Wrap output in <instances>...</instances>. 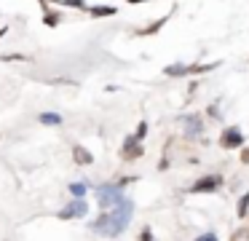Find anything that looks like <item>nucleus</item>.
<instances>
[{
    "label": "nucleus",
    "instance_id": "f257e3e1",
    "mask_svg": "<svg viewBox=\"0 0 249 241\" xmlns=\"http://www.w3.org/2000/svg\"><path fill=\"white\" fill-rule=\"evenodd\" d=\"M131 214H134V204L126 198L121 206H115V209H110V212L99 214V217L91 222V230H94V233H105V236H113V239H115L118 233H124V230H126Z\"/></svg>",
    "mask_w": 249,
    "mask_h": 241
},
{
    "label": "nucleus",
    "instance_id": "f03ea898",
    "mask_svg": "<svg viewBox=\"0 0 249 241\" xmlns=\"http://www.w3.org/2000/svg\"><path fill=\"white\" fill-rule=\"evenodd\" d=\"M94 193H97V201H99V206H102L105 212H110V209L121 206V204L126 201L124 187H121V185H115V182H110V185H99Z\"/></svg>",
    "mask_w": 249,
    "mask_h": 241
},
{
    "label": "nucleus",
    "instance_id": "7ed1b4c3",
    "mask_svg": "<svg viewBox=\"0 0 249 241\" xmlns=\"http://www.w3.org/2000/svg\"><path fill=\"white\" fill-rule=\"evenodd\" d=\"M220 145L225 150H238V148H244V134H241V129L238 126H228V129H222V134H220Z\"/></svg>",
    "mask_w": 249,
    "mask_h": 241
},
{
    "label": "nucleus",
    "instance_id": "20e7f679",
    "mask_svg": "<svg viewBox=\"0 0 249 241\" xmlns=\"http://www.w3.org/2000/svg\"><path fill=\"white\" fill-rule=\"evenodd\" d=\"M220 185H222V177L220 174H206V177H201V180H196L188 190L190 193H217V190H220Z\"/></svg>",
    "mask_w": 249,
    "mask_h": 241
},
{
    "label": "nucleus",
    "instance_id": "39448f33",
    "mask_svg": "<svg viewBox=\"0 0 249 241\" xmlns=\"http://www.w3.org/2000/svg\"><path fill=\"white\" fill-rule=\"evenodd\" d=\"M142 153H145V148H142V142L134 137V134L124 139V145H121V158L124 161H137Z\"/></svg>",
    "mask_w": 249,
    "mask_h": 241
},
{
    "label": "nucleus",
    "instance_id": "423d86ee",
    "mask_svg": "<svg viewBox=\"0 0 249 241\" xmlns=\"http://www.w3.org/2000/svg\"><path fill=\"white\" fill-rule=\"evenodd\" d=\"M179 121H182L185 137H201V134H204V118L201 115H185V118H179Z\"/></svg>",
    "mask_w": 249,
    "mask_h": 241
},
{
    "label": "nucleus",
    "instance_id": "0eeeda50",
    "mask_svg": "<svg viewBox=\"0 0 249 241\" xmlns=\"http://www.w3.org/2000/svg\"><path fill=\"white\" fill-rule=\"evenodd\" d=\"M86 212H89L86 201H83V198H75L72 204H67V209H62L59 217L62 220H78V217H86Z\"/></svg>",
    "mask_w": 249,
    "mask_h": 241
},
{
    "label": "nucleus",
    "instance_id": "6e6552de",
    "mask_svg": "<svg viewBox=\"0 0 249 241\" xmlns=\"http://www.w3.org/2000/svg\"><path fill=\"white\" fill-rule=\"evenodd\" d=\"M72 161H75V164H81V166H89V164H94V155L89 153L83 145H75V148H72Z\"/></svg>",
    "mask_w": 249,
    "mask_h": 241
},
{
    "label": "nucleus",
    "instance_id": "1a4fd4ad",
    "mask_svg": "<svg viewBox=\"0 0 249 241\" xmlns=\"http://www.w3.org/2000/svg\"><path fill=\"white\" fill-rule=\"evenodd\" d=\"M166 21H169V14H166V16H161L158 21H150V24H147V27H142V30H137L134 35H142V37H147V35H156V32L161 30V27L166 24Z\"/></svg>",
    "mask_w": 249,
    "mask_h": 241
},
{
    "label": "nucleus",
    "instance_id": "9d476101",
    "mask_svg": "<svg viewBox=\"0 0 249 241\" xmlns=\"http://www.w3.org/2000/svg\"><path fill=\"white\" fill-rule=\"evenodd\" d=\"M89 14H91L94 19H105V16L118 14V8H115V5H91V8H89Z\"/></svg>",
    "mask_w": 249,
    "mask_h": 241
},
{
    "label": "nucleus",
    "instance_id": "9b49d317",
    "mask_svg": "<svg viewBox=\"0 0 249 241\" xmlns=\"http://www.w3.org/2000/svg\"><path fill=\"white\" fill-rule=\"evenodd\" d=\"M163 73H166L169 78H182V75H188V64H169Z\"/></svg>",
    "mask_w": 249,
    "mask_h": 241
},
{
    "label": "nucleus",
    "instance_id": "f8f14e48",
    "mask_svg": "<svg viewBox=\"0 0 249 241\" xmlns=\"http://www.w3.org/2000/svg\"><path fill=\"white\" fill-rule=\"evenodd\" d=\"M40 123H46V126H59L62 115L59 112H40Z\"/></svg>",
    "mask_w": 249,
    "mask_h": 241
},
{
    "label": "nucleus",
    "instance_id": "ddd939ff",
    "mask_svg": "<svg viewBox=\"0 0 249 241\" xmlns=\"http://www.w3.org/2000/svg\"><path fill=\"white\" fill-rule=\"evenodd\" d=\"M43 24H49V27H56V24H59V14H56V11H51L49 5L43 8Z\"/></svg>",
    "mask_w": 249,
    "mask_h": 241
},
{
    "label": "nucleus",
    "instance_id": "4468645a",
    "mask_svg": "<svg viewBox=\"0 0 249 241\" xmlns=\"http://www.w3.org/2000/svg\"><path fill=\"white\" fill-rule=\"evenodd\" d=\"M86 190H89V185H86V182H72V185H70L72 198H83V196H86Z\"/></svg>",
    "mask_w": 249,
    "mask_h": 241
},
{
    "label": "nucleus",
    "instance_id": "2eb2a0df",
    "mask_svg": "<svg viewBox=\"0 0 249 241\" xmlns=\"http://www.w3.org/2000/svg\"><path fill=\"white\" fill-rule=\"evenodd\" d=\"M247 214H249V193H244V196H241V201H238V217H247Z\"/></svg>",
    "mask_w": 249,
    "mask_h": 241
},
{
    "label": "nucleus",
    "instance_id": "dca6fc26",
    "mask_svg": "<svg viewBox=\"0 0 249 241\" xmlns=\"http://www.w3.org/2000/svg\"><path fill=\"white\" fill-rule=\"evenodd\" d=\"M3 62H30V56H22V54H3Z\"/></svg>",
    "mask_w": 249,
    "mask_h": 241
},
{
    "label": "nucleus",
    "instance_id": "f3484780",
    "mask_svg": "<svg viewBox=\"0 0 249 241\" xmlns=\"http://www.w3.org/2000/svg\"><path fill=\"white\" fill-rule=\"evenodd\" d=\"M145 134H147V123H145V121H140V126H137L134 137H137V139H140V142H142V139H145Z\"/></svg>",
    "mask_w": 249,
    "mask_h": 241
},
{
    "label": "nucleus",
    "instance_id": "a211bd4d",
    "mask_svg": "<svg viewBox=\"0 0 249 241\" xmlns=\"http://www.w3.org/2000/svg\"><path fill=\"white\" fill-rule=\"evenodd\" d=\"M196 241H217V236L214 233H204V236H198Z\"/></svg>",
    "mask_w": 249,
    "mask_h": 241
},
{
    "label": "nucleus",
    "instance_id": "6ab92c4d",
    "mask_svg": "<svg viewBox=\"0 0 249 241\" xmlns=\"http://www.w3.org/2000/svg\"><path fill=\"white\" fill-rule=\"evenodd\" d=\"M241 164H249V148H241Z\"/></svg>",
    "mask_w": 249,
    "mask_h": 241
},
{
    "label": "nucleus",
    "instance_id": "aec40b11",
    "mask_svg": "<svg viewBox=\"0 0 249 241\" xmlns=\"http://www.w3.org/2000/svg\"><path fill=\"white\" fill-rule=\"evenodd\" d=\"M129 3H131V5H134V3H147V0H129Z\"/></svg>",
    "mask_w": 249,
    "mask_h": 241
},
{
    "label": "nucleus",
    "instance_id": "412c9836",
    "mask_svg": "<svg viewBox=\"0 0 249 241\" xmlns=\"http://www.w3.org/2000/svg\"><path fill=\"white\" fill-rule=\"evenodd\" d=\"M3 35H6V27H3V30H0V37H3Z\"/></svg>",
    "mask_w": 249,
    "mask_h": 241
}]
</instances>
